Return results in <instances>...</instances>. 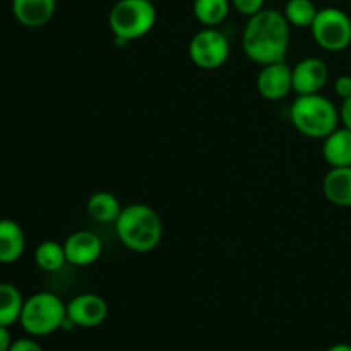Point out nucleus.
<instances>
[{"label": "nucleus", "instance_id": "nucleus-16", "mask_svg": "<svg viewBox=\"0 0 351 351\" xmlns=\"http://www.w3.org/2000/svg\"><path fill=\"white\" fill-rule=\"evenodd\" d=\"M122 209L123 208L119 199L106 191L95 192L88 199V215L98 223H113L115 225Z\"/></svg>", "mask_w": 351, "mask_h": 351}, {"label": "nucleus", "instance_id": "nucleus-11", "mask_svg": "<svg viewBox=\"0 0 351 351\" xmlns=\"http://www.w3.org/2000/svg\"><path fill=\"white\" fill-rule=\"evenodd\" d=\"M65 259L72 266H91L101 257L103 245L99 237L89 230H79L64 242Z\"/></svg>", "mask_w": 351, "mask_h": 351}, {"label": "nucleus", "instance_id": "nucleus-9", "mask_svg": "<svg viewBox=\"0 0 351 351\" xmlns=\"http://www.w3.org/2000/svg\"><path fill=\"white\" fill-rule=\"evenodd\" d=\"M67 317L75 328H96L108 317V304L96 293H82L67 304Z\"/></svg>", "mask_w": 351, "mask_h": 351}, {"label": "nucleus", "instance_id": "nucleus-15", "mask_svg": "<svg viewBox=\"0 0 351 351\" xmlns=\"http://www.w3.org/2000/svg\"><path fill=\"white\" fill-rule=\"evenodd\" d=\"M26 237L19 223L0 219V264H14L23 257Z\"/></svg>", "mask_w": 351, "mask_h": 351}, {"label": "nucleus", "instance_id": "nucleus-8", "mask_svg": "<svg viewBox=\"0 0 351 351\" xmlns=\"http://www.w3.org/2000/svg\"><path fill=\"white\" fill-rule=\"evenodd\" d=\"M257 91L267 101H280L293 91L291 67L285 60L263 65L257 75Z\"/></svg>", "mask_w": 351, "mask_h": 351}, {"label": "nucleus", "instance_id": "nucleus-2", "mask_svg": "<svg viewBox=\"0 0 351 351\" xmlns=\"http://www.w3.org/2000/svg\"><path fill=\"white\" fill-rule=\"evenodd\" d=\"M115 232L127 249L146 254L160 245L163 239V221L151 206L136 202L122 209L115 221Z\"/></svg>", "mask_w": 351, "mask_h": 351}, {"label": "nucleus", "instance_id": "nucleus-1", "mask_svg": "<svg viewBox=\"0 0 351 351\" xmlns=\"http://www.w3.org/2000/svg\"><path fill=\"white\" fill-rule=\"evenodd\" d=\"M242 48L259 65L285 60L290 48V23L285 14L264 7L249 17L242 33Z\"/></svg>", "mask_w": 351, "mask_h": 351}, {"label": "nucleus", "instance_id": "nucleus-22", "mask_svg": "<svg viewBox=\"0 0 351 351\" xmlns=\"http://www.w3.org/2000/svg\"><path fill=\"white\" fill-rule=\"evenodd\" d=\"M335 93L336 96H339L341 99H346L351 96V75L343 74L338 75L335 81Z\"/></svg>", "mask_w": 351, "mask_h": 351}, {"label": "nucleus", "instance_id": "nucleus-26", "mask_svg": "<svg viewBox=\"0 0 351 351\" xmlns=\"http://www.w3.org/2000/svg\"><path fill=\"white\" fill-rule=\"evenodd\" d=\"M328 351H351V345H346V343H338V345H332Z\"/></svg>", "mask_w": 351, "mask_h": 351}, {"label": "nucleus", "instance_id": "nucleus-18", "mask_svg": "<svg viewBox=\"0 0 351 351\" xmlns=\"http://www.w3.org/2000/svg\"><path fill=\"white\" fill-rule=\"evenodd\" d=\"M230 0H194V16L204 27H216L230 12Z\"/></svg>", "mask_w": 351, "mask_h": 351}, {"label": "nucleus", "instance_id": "nucleus-17", "mask_svg": "<svg viewBox=\"0 0 351 351\" xmlns=\"http://www.w3.org/2000/svg\"><path fill=\"white\" fill-rule=\"evenodd\" d=\"M24 298L12 283H0V326H12L21 319Z\"/></svg>", "mask_w": 351, "mask_h": 351}, {"label": "nucleus", "instance_id": "nucleus-7", "mask_svg": "<svg viewBox=\"0 0 351 351\" xmlns=\"http://www.w3.org/2000/svg\"><path fill=\"white\" fill-rule=\"evenodd\" d=\"M189 57L202 71H216L230 57V41L218 27H204L189 43Z\"/></svg>", "mask_w": 351, "mask_h": 351}, {"label": "nucleus", "instance_id": "nucleus-10", "mask_svg": "<svg viewBox=\"0 0 351 351\" xmlns=\"http://www.w3.org/2000/svg\"><path fill=\"white\" fill-rule=\"evenodd\" d=\"M293 91L297 96L315 95L326 88L329 81V69L326 62L319 57H307L291 67Z\"/></svg>", "mask_w": 351, "mask_h": 351}, {"label": "nucleus", "instance_id": "nucleus-19", "mask_svg": "<svg viewBox=\"0 0 351 351\" xmlns=\"http://www.w3.org/2000/svg\"><path fill=\"white\" fill-rule=\"evenodd\" d=\"M34 263L41 271L55 273L62 269L67 259H65L64 243H58L55 240H45L34 250Z\"/></svg>", "mask_w": 351, "mask_h": 351}, {"label": "nucleus", "instance_id": "nucleus-13", "mask_svg": "<svg viewBox=\"0 0 351 351\" xmlns=\"http://www.w3.org/2000/svg\"><path fill=\"white\" fill-rule=\"evenodd\" d=\"M322 192L331 204L351 208V167H336L326 173Z\"/></svg>", "mask_w": 351, "mask_h": 351}, {"label": "nucleus", "instance_id": "nucleus-21", "mask_svg": "<svg viewBox=\"0 0 351 351\" xmlns=\"http://www.w3.org/2000/svg\"><path fill=\"white\" fill-rule=\"evenodd\" d=\"M264 2L266 0H232V5L242 16L252 17L254 14L261 12L264 9Z\"/></svg>", "mask_w": 351, "mask_h": 351}, {"label": "nucleus", "instance_id": "nucleus-4", "mask_svg": "<svg viewBox=\"0 0 351 351\" xmlns=\"http://www.w3.org/2000/svg\"><path fill=\"white\" fill-rule=\"evenodd\" d=\"M108 24L119 43H130L153 29L156 7L151 0H119L110 10Z\"/></svg>", "mask_w": 351, "mask_h": 351}, {"label": "nucleus", "instance_id": "nucleus-23", "mask_svg": "<svg viewBox=\"0 0 351 351\" xmlns=\"http://www.w3.org/2000/svg\"><path fill=\"white\" fill-rule=\"evenodd\" d=\"M9 351H45L43 346L31 338H19L12 341Z\"/></svg>", "mask_w": 351, "mask_h": 351}, {"label": "nucleus", "instance_id": "nucleus-27", "mask_svg": "<svg viewBox=\"0 0 351 351\" xmlns=\"http://www.w3.org/2000/svg\"><path fill=\"white\" fill-rule=\"evenodd\" d=\"M350 16H351V14H350Z\"/></svg>", "mask_w": 351, "mask_h": 351}, {"label": "nucleus", "instance_id": "nucleus-5", "mask_svg": "<svg viewBox=\"0 0 351 351\" xmlns=\"http://www.w3.org/2000/svg\"><path fill=\"white\" fill-rule=\"evenodd\" d=\"M67 305L50 291H40L24 300L21 326L31 336H48L64 328Z\"/></svg>", "mask_w": 351, "mask_h": 351}, {"label": "nucleus", "instance_id": "nucleus-25", "mask_svg": "<svg viewBox=\"0 0 351 351\" xmlns=\"http://www.w3.org/2000/svg\"><path fill=\"white\" fill-rule=\"evenodd\" d=\"M12 345V338H10L9 328L0 326V351H9Z\"/></svg>", "mask_w": 351, "mask_h": 351}, {"label": "nucleus", "instance_id": "nucleus-20", "mask_svg": "<svg viewBox=\"0 0 351 351\" xmlns=\"http://www.w3.org/2000/svg\"><path fill=\"white\" fill-rule=\"evenodd\" d=\"M319 9L312 0H288L285 5V17L295 27H311Z\"/></svg>", "mask_w": 351, "mask_h": 351}, {"label": "nucleus", "instance_id": "nucleus-3", "mask_svg": "<svg viewBox=\"0 0 351 351\" xmlns=\"http://www.w3.org/2000/svg\"><path fill=\"white\" fill-rule=\"evenodd\" d=\"M290 120L302 136L308 139H326L339 127V110L321 93L300 95L291 103Z\"/></svg>", "mask_w": 351, "mask_h": 351}, {"label": "nucleus", "instance_id": "nucleus-6", "mask_svg": "<svg viewBox=\"0 0 351 351\" xmlns=\"http://www.w3.org/2000/svg\"><path fill=\"white\" fill-rule=\"evenodd\" d=\"M311 31L321 48L343 51L351 45V16L338 7H324L319 9Z\"/></svg>", "mask_w": 351, "mask_h": 351}, {"label": "nucleus", "instance_id": "nucleus-12", "mask_svg": "<svg viewBox=\"0 0 351 351\" xmlns=\"http://www.w3.org/2000/svg\"><path fill=\"white\" fill-rule=\"evenodd\" d=\"M55 0H12V14L24 27H41L53 17Z\"/></svg>", "mask_w": 351, "mask_h": 351}, {"label": "nucleus", "instance_id": "nucleus-14", "mask_svg": "<svg viewBox=\"0 0 351 351\" xmlns=\"http://www.w3.org/2000/svg\"><path fill=\"white\" fill-rule=\"evenodd\" d=\"M322 158L331 168L351 167V130L338 127L322 139Z\"/></svg>", "mask_w": 351, "mask_h": 351}, {"label": "nucleus", "instance_id": "nucleus-24", "mask_svg": "<svg viewBox=\"0 0 351 351\" xmlns=\"http://www.w3.org/2000/svg\"><path fill=\"white\" fill-rule=\"evenodd\" d=\"M339 122L343 123V127L351 130V96L343 99L341 108H339Z\"/></svg>", "mask_w": 351, "mask_h": 351}]
</instances>
